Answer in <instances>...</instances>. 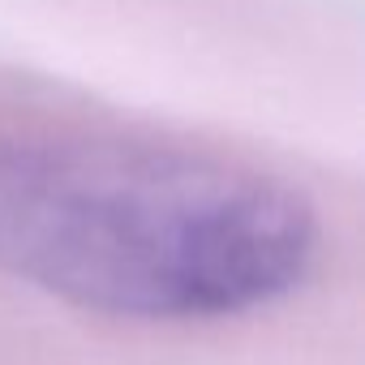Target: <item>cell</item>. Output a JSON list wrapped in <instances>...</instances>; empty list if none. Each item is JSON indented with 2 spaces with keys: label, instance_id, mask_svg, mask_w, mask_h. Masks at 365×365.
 <instances>
[{
  "label": "cell",
  "instance_id": "obj_1",
  "mask_svg": "<svg viewBox=\"0 0 365 365\" xmlns=\"http://www.w3.org/2000/svg\"><path fill=\"white\" fill-rule=\"evenodd\" d=\"M318 220L237 159L95 133H0V271L129 318H220L292 292Z\"/></svg>",
  "mask_w": 365,
  "mask_h": 365
}]
</instances>
